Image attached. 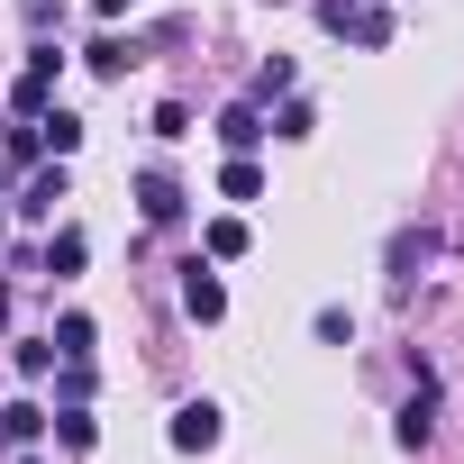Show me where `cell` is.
<instances>
[{
    "instance_id": "6da1fadb",
    "label": "cell",
    "mask_w": 464,
    "mask_h": 464,
    "mask_svg": "<svg viewBox=\"0 0 464 464\" xmlns=\"http://www.w3.org/2000/svg\"><path fill=\"white\" fill-rule=\"evenodd\" d=\"M218 437H227V419H218V401H182V410H173V446H182V455H209Z\"/></svg>"
},
{
    "instance_id": "7a4b0ae2",
    "label": "cell",
    "mask_w": 464,
    "mask_h": 464,
    "mask_svg": "<svg viewBox=\"0 0 464 464\" xmlns=\"http://www.w3.org/2000/svg\"><path fill=\"white\" fill-rule=\"evenodd\" d=\"M182 310H191V319H200V328H209V319H227V283H218V274H209V265H200V256H191V265H182Z\"/></svg>"
},
{
    "instance_id": "3957f363",
    "label": "cell",
    "mask_w": 464,
    "mask_h": 464,
    "mask_svg": "<svg viewBox=\"0 0 464 464\" xmlns=\"http://www.w3.org/2000/svg\"><path fill=\"white\" fill-rule=\"evenodd\" d=\"M392 437H401V446H410V455H419V446H428V437H437V382H419V392H410V401H401V419H392Z\"/></svg>"
},
{
    "instance_id": "277c9868",
    "label": "cell",
    "mask_w": 464,
    "mask_h": 464,
    "mask_svg": "<svg viewBox=\"0 0 464 464\" xmlns=\"http://www.w3.org/2000/svg\"><path fill=\"white\" fill-rule=\"evenodd\" d=\"M265 137H274V128H265L256 101H227V110H218V146H227V155H246V146H265Z\"/></svg>"
},
{
    "instance_id": "5b68a950",
    "label": "cell",
    "mask_w": 464,
    "mask_h": 464,
    "mask_svg": "<svg viewBox=\"0 0 464 464\" xmlns=\"http://www.w3.org/2000/svg\"><path fill=\"white\" fill-rule=\"evenodd\" d=\"M137 209H146V218H155V227H173V218H182V182H173V173H155V164H146V173H137Z\"/></svg>"
},
{
    "instance_id": "8992f818",
    "label": "cell",
    "mask_w": 464,
    "mask_h": 464,
    "mask_svg": "<svg viewBox=\"0 0 464 464\" xmlns=\"http://www.w3.org/2000/svg\"><path fill=\"white\" fill-rule=\"evenodd\" d=\"M428 256H437V227H401V237H392V274H401V283H410Z\"/></svg>"
},
{
    "instance_id": "52a82bcc",
    "label": "cell",
    "mask_w": 464,
    "mask_h": 464,
    "mask_svg": "<svg viewBox=\"0 0 464 464\" xmlns=\"http://www.w3.org/2000/svg\"><path fill=\"white\" fill-rule=\"evenodd\" d=\"M82 256H92V237H82V227H55V246H46V274L64 283V274H82Z\"/></svg>"
},
{
    "instance_id": "ba28073f",
    "label": "cell",
    "mask_w": 464,
    "mask_h": 464,
    "mask_svg": "<svg viewBox=\"0 0 464 464\" xmlns=\"http://www.w3.org/2000/svg\"><path fill=\"white\" fill-rule=\"evenodd\" d=\"M55 200H64V164H55V173H37V182L19 191V218H55Z\"/></svg>"
},
{
    "instance_id": "9c48e42d",
    "label": "cell",
    "mask_w": 464,
    "mask_h": 464,
    "mask_svg": "<svg viewBox=\"0 0 464 464\" xmlns=\"http://www.w3.org/2000/svg\"><path fill=\"white\" fill-rule=\"evenodd\" d=\"M37 428H46V410H37V401H10V410H0V446H28Z\"/></svg>"
},
{
    "instance_id": "30bf717a",
    "label": "cell",
    "mask_w": 464,
    "mask_h": 464,
    "mask_svg": "<svg viewBox=\"0 0 464 464\" xmlns=\"http://www.w3.org/2000/svg\"><path fill=\"white\" fill-rule=\"evenodd\" d=\"M265 128H274V137H283V146H301V137H310V128H319V119H310V101H283V110H274V119H265Z\"/></svg>"
},
{
    "instance_id": "8fae6325",
    "label": "cell",
    "mask_w": 464,
    "mask_h": 464,
    "mask_svg": "<svg viewBox=\"0 0 464 464\" xmlns=\"http://www.w3.org/2000/svg\"><path fill=\"white\" fill-rule=\"evenodd\" d=\"M46 346H55V364H64V355H92V319H82V310H73V319H55V337H46Z\"/></svg>"
},
{
    "instance_id": "7c38bea8",
    "label": "cell",
    "mask_w": 464,
    "mask_h": 464,
    "mask_svg": "<svg viewBox=\"0 0 464 464\" xmlns=\"http://www.w3.org/2000/svg\"><path fill=\"white\" fill-rule=\"evenodd\" d=\"M46 428H55V437H64V446H92V437H101V428H92V410H82V401H64V410H55V419H46Z\"/></svg>"
},
{
    "instance_id": "4fadbf2b",
    "label": "cell",
    "mask_w": 464,
    "mask_h": 464,
    "mask_svg": "<svg viewBox=\"0 0 464 464\" xmlns=\"http://www.w3.org/2000/svg\"><path fill=\"white\" fill-rule=\"evenodd\" d=\"M218 191H227V200H256V191H265V173H256L246 155H227V173H218Z\"/></svg>"
},
{
    "instance_id": "5bb4252c",
    "label": "cell",
    "mask_w": 464,
    "mask_h": 464,
    "mask_svg": "<svg viewBox=\"0 0 464 464\" xmlns=\"http://www.w3.org/2000/svg\"><path fill=\"white\" fill-rule=\"evenodd\" d=\"M128 64H137V46H128V37H101V46H92V73H110V82H119Z\"/></svg>"
},
{
    "instance_id": "9a60e30c",
    "label": "cell",
    "mask_w": 464,
    "mask_h": 464,
    "mask_svg": "<svg viewBox=\"0 0 464 464\" xmlns=\"http://www.w3.org/2000/svg\"><path fill=\"white\" fill-rule=\"evenodd\" d=\"M37 137H46L55 155H73V146H82V119H64V110H46V119H37Z\"/></svg>"
},
{
    "instance_id": "2e32d148",
    "label": "cell",
    "mask_w": 464,
    "mask_h": 464,
    "mask_svg": "<svg viewBox=\"0 0 464 464\" xmlns=\"http://www.w3.org/2000/svg\"><path fill=\"white\" fill-rule=\"evenodd\" d=\"M209 256H218V265L246 256V218H209Z\"/></svg>"
},
{
    "instance_id": "e0dca14e",
    "label": "cell",
    "mask_w": 464,
    "mask_h": 464,
    "mask_svg": "<svg viewBox=\"0 0 464 464\" xmlns=\"http://www.w3.org/2000/svg\"><path fill=\"white\" fill-rule=\"evenodd\" d=\"M10 110H19V119H28V128H37V119H46V82H37V73H28V82H19V92H10Z\"/></svg>"
},
{
    "instance_id": "ac0fdd59",
    "label": "cell",
    "mask_w": 464,
    "mask_h": 464,
    "mask_svg": "<svg viewBox=\"0 0 464 464\" xmlns=\"http://www.w3.org/2000/svg\"><path fill=\"white\" fill-rule=\"evenodd\" d=\"M19 373H28V382H46V373H55V346H46V337H37V346H19Z\"/></svg>"
},
{
    "instance_id": "d6986e66",
    "label": "cell",
    "mask_w": 464,
    "mask_h": 464,
    "mask_svg": "<svg viewBox=\"0 0 464 464\" xmlns=\"http://www.w3.org/2000/svg\"><path fill=\"white\" fill-rule=\"evenodd\" d=\"M364 10H382V0H364Z\"/></svg>"
},
{
    "instance_id": "ffe728a7",
    "label": "cell",
    "mask_w": 464,
    "mask_h": 464,
    "mask_svg": "<svg viewBox=\"0 0 464 464\" xmlns=\"http://www.w3.org/2000/svg\"><path fill=\"white\" fill-rule=\"evenodd\" d=\"M19 464H37V455H19Z\"/></svg>"
},
{
    "instance_id": "44dd1931",
    "label": "cell",
    "mask_w": 464,
    "mask_h": 464,
    "mask_svg": "<svg viewBox=\"0 0 464 464\" xmlns=\"http://www.w3.org/2000/svg\"><path fill=\"white\" fill-rule=\"evenodd\" d=\"M0 137H10V128H0Z\"/></svg>"
}]
</instances>
